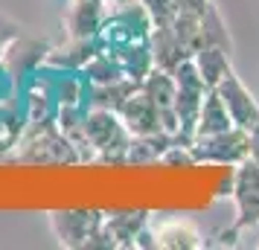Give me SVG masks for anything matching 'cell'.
<instances>
[{
    "label": "cell",
    "mask_w": 259,
    "mask_h": 250,
    "mask_svg": "<svg viewBox=\"0 0 259 250\" xmlns=\"http://www.w3.org/2000/svg\"><path fill=\"white\" fill-rule=\"evenodd\" d=\"M192 157H195V166L198 163H207V166H230L236 169L242 160L250 157V134L245 128H227V131H219L212 137H201V140H192Z\"/></svg>",
    "instance_id": "1"
},
{
    "label": "cell",
    "mask_w": 259,
    "mask_h": 250,
    "mask_svg": "<svg viewBox=\"0 0 259 250\" xmlns=\"http://www.w3.org/2000/svg\"><path fill=\"white\" fill-rule=\"evenodd\" d=\"M149 47L154 56V67H163V70H175L181 61H187V49L178 41L175 26H152V38H149Z\"/></svg>",
    "instance_id": "11"
},
{
    "label": "cell",
    "mask_w": 259,
    "mask_h": 250,
    "mask_svg": "<svg viewBox=\"0 0 259 250\" xmlns=\"http://www.w3.org/2000/svg\"><path fill=\"white\" fill-rule=\"evenodd\" d=\"M212 0H172L178 15H204Z\"/></svg>",
    "instance_id": "21"
},
{
    "label": "cell",
    "mask_w": 259,
    "mask_h": 250,
    "mask_svg": "<svg viewBox=\"0 0 259 250\" xmlns=\"http://www.w3.org/2000/svg\"><path fill=\"white\" fill-rule=\"evenodd\" d=\"M53 47V44H47V41H35V38H18V44L12 47V53L6 56V67H9V73H12L18 82L24 84L32 73L38 70V67H44V59H47V49Z\"/></svg>",
    "instance_id": "9"
},
{
    "label": "cell",
    "mask_w": 259,
    "mask_h": 250,
    "mask_svg": "<svg viewBox=\"0 0 259 250\" xmlns=\"http://www.w3.org/2000/svg\"><path fill=\"white\" fill-rule=\"evenodd\" d=\"M105 221V213L99 210H53L50 213V227L53 236L59 238L61 247L70 250H84L88 238Z\"/></svg>",
    "instance_id": "3"
},
{
    "label": "cell",
    "mask_w": 259,
    "mask_h": 250,
    "mask_svg": "<svg viewBox=\"0 0 259 250\" xmlns=\"http://www.w3.org/2000/svg\"><path fill=\"white\" fill-rule=\"evenodd\" d=\"M102 49L99 38H67L64 44L47 49L44 67L50 70H84V64Z\"/></svg>",
    "instance_id": "7"
},
{
    "label": "cell",
    "mask_w": 259,
    "mask_h": 250,
    "mask_svg": "<svg viewBox=\"0 0 259 250\" xmlns=\"http://www.w3.org/2000/svg\"><path fill=\"white\" fill-rule=\"evenodd\" d=\"M175 143L169 134L157 131V134H146V137H131L128 145V160L134 166H146V163H160L163 155L169 152V145Z\"/></svg>",
    "instance_id": "14"
},
{
    "label": "cell",
    "mask_w": 259,
    "mask_h": 250,
    "mask_svg": "<svg viewBox=\"0 0 259 250\" xmlns=\"http://www.w3.org/2000/svg\"><path fill=\"white\" fill-rule=\"evenodd\" d=\"M152 224V215L146 210H128V213H108L105 215V230L111 233L114 244L119 247H134L137 236L143 233V227Z\"/></svg>",
    "instance_id": "10"
},
{
    "label": "cell",
    "mask_w": 259,
    "mask_h": 250,
    "mask_svg": "<svg viewBox=\"0 0 259 250\" xmlns=\"http://www.w3.org/2000/svg\"><path fill=\"white\" fill-rule=\"evenodd\" d=\"M247 134H250V157H253V160H259V122Z\"/></svg>",
    "instance_id": "22"
},
{
    "label": "cell",
    "mask_w": 259,
    "mask_h": 250,
    "mask_svg": "<svg viewBox=\"0 0 259 250\" xmlns=\"http://www.w3.org/2000/svg\"><path fill=\"white\" fill-rule=\"evenodd\" d=\"M140 84L122 76L117 82H108V84H91V96H88V108H108V111H119L122 102L128 99Z\"/></svg>",
    "instance_id": "15"
},
{
    "label": "cell",
    "mask_w": 259,
    "mask_h": 250,
    "mask_svg": "<svg viewBox=\"0 0 259 250\" xmlns=\"http://www.w3.org/2000/svg\"><path fill=\"white\" fill-rule=\"evenodd\" d=\"M117 114L122 119V125L128 128L131 137H146V134L160 131V108L154 105V99L143 87H137L122 102V108H119Z\"/></svg>",
    "instance_id": "5"
},
{
    "label": "cell",
    "mask_w": 259,
    "mask_h": 250,
    "mask_svg": "<svg viewBox=\"0 0 259 250\" xmlns=\"http://www.w3.org/2000/svg\"><path fill=\"white\" fill-rule=\"evenodd\" d=\"M154 238L157 247L163 250H195V247H207V241L201 236V230L189 218H163L160 224L154 227Z\"/></svg>",
    "instance_id": "8"
},
{
    "label": "cell",
    "mask_w": 259,
    "mask_h": 250,
    "mask_svg": "<svg viewBox=\"0 0 259 250\" xmlns=\"http://www.w3.org/2000/svg\"><path fill=\"white\" fill-rule=\"evenodd\" d=\"M140 87L152 96L157 108H172V105H175V96H178L175 73L163 70V67H154V70L140 82Z\"/></svg>",
    "instance_id": "17"
},
{
    "label": "cell",
    "mask_w": 259,
    "mask_h": 250,
    "mask_svg": "<svg viewBox=\"0 0 259 250\" xmlns=\"http://www.w3.org/2000/svg\"><path fill=\"white\" fill-rule=\"evenodd\" d=\"M18 38H21V24L12 21L9 15L0 12V64L6 61L9 53H12V47L18 44Z\"/></svg>",
    "instance_id": "19"
},
{
    "label": "cell",
    "mask_w": 259,
    "mask_h": 250,
    "mask_svg": "<svg viewBox=\"0 0 259 250\" xmlns=\"http://www.w3.org/2000/svg\"><path fill=\"white\" fill-rule=\"evenodd\" d=\"M212 90L222 96V102H224V108H227L230 119H233V125L250 131V128L259 122V102H256V96L247 90L245 82H242L233 70L227 73L222 82H219V87H212Z\"/></svg>",
    "instance_id": "4"
},
{
    "label": "cell",
    "mask_w": 259,
    "mask_h": 250,
    "mask_svg": "<svg viewBox=\"0 0 259 250\" xmlns=\"http://www.w3.org/2000/svg\"><path fill=\"white\" fill-rule=\"evenodd\" d=\"M227 128H233V119H230V114H227L222 96L215 93V90H207L204 102H201L198 119H195V134H192V140L212 137V134L227 131Z\"/></svg>",
    "instance_id": "12"
},
{
    "label": "cell",
    "mask_w": 259,
    "mask_h": 250,
    "mask_svg": "<svg viewBox=\"0 0 259 250\" xmlns=\"http://www.w3.org/2000/svg\"><path fill=\"white\" fill-rule=\"evenodd\" d=\"M253 247H259V224H256V241H253Z\"/></svg>",
    "instance_id": "23"
},
{
    "label": "cell",
    "mask_w": 259,
    "mask_h": 250,
    "mask_svg": "<svg viewBox=\"0 0 259 250\" xmlns=\"http://www.w3.org/2000/svg\"><path fill=\"white\" fill-rule=\"evenodd\" d=\"M201 47H222L227 53H233L230 29H227V24H224V18L215 3H210L204 18H201Z\"/></svg>",
    "instance_id": "16"
},
{
    "label": "cell",
    "mask_w": 259,
    "mask_h": 250,
    "mask_svg": "<svg viewBox=\"0 0 259 250\" xmlns=\"http://www.w3.org/2000/svg\"><path fill=\"white\" fill-rule=\"evenodd\" d=\"M230 198H233V207H236V218H233L236 230L256 227L259 224V160L247 157L236 166L233 183H230Z\"/></svg>",
    "instance_id": "2"
},
{
    "label": "cell",
    "mask_w": 259,
    "mask_h": 250,
    "mask_svg": "<svg viewBox=\"0 0 259 250\" xmlns=\"http://www.w3.org/2000/svg\"><path fill=\"white\" fill-rule=\"evenodd\" d=\"M146 3V9L152 15V26H169L175 21V6H172V0H143Z\"/></svg>",
    "instance_id": "20"
},
{
    "label": "cell",
    "mask_w": 259,
    "mask_h": 250,
    "mask_svg": "<svg viewBox=\"0 0 259 250\" xmlns=\"http://www.w3.org/2000/svg\"><path fill=\"white\" fill-rule=\"evenodd\" d=\"M84 76H88V82L91 84H108V82H117V79H122L125 73H122V67H119V61L114 59V53L111 49H99L94 59L84 64Z\"/></svg>",
    "instance_id": "18"
},
{
    "label": "cell",
    "mask_w": 259,
    "mask_h": 250,
    "mask_svg": "<svg viewBox=\"0 0 259 250\" xmlns=\"http://www.w3.org/2000/svg\"><path fill=\"white\" fill-rule=\"evenodd\" d=\"M192 64L198 67L201 79H204V84L207 87H219V82H222L227 73L233 70V61H230V53L222 47H201L195 56H192Z\"/></svg>",
    "instance_id": "13"
},
{
    "label": "cell",
    "mask_w": 259,
    "mask_h": 250,
    "mask_svg": "<svg viewBox=\"0 0 259 250\" xmlns=\"http://www.w3.org/2000/svg\"><path fill=\"white\" fill-rule=\"evenodd\" d=\"M105 18V0H67L64 3V32L67 38H94Z\"/></svg>",
    "instance_id": "6"
}]
</instances>
